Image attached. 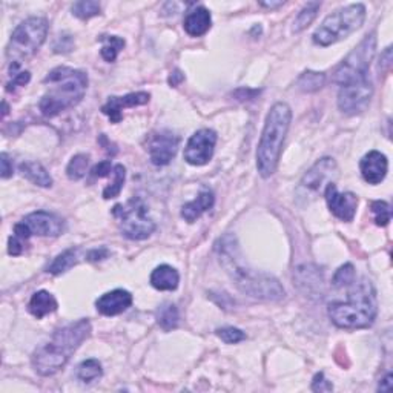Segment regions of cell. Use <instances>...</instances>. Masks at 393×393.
Instances as JSON below:
<instances>
[{"label": "cell", "mask_w": 393, "mask_h": 393, "mask_svg": "<svg viewBox=\"0 0 393 393\" xmlns=\"http://www.w3.org/2000/svg\"><path fill=\"white\" fill-rule=\"evenodd\" d=\"M293 280L300 289L306 293H317L321 284H323V277H321V273L315 266L298 267Z\"/></svg>", "instance_id": "603a6c76"}, {"label": "cell", "mask_w": 393, "mask_h": 393, "mask_svg": "<svg viewBox=\"0 0 393 393\" xmlns=\"http://www.w3.org/2000/svg\"><path fill=\"white\" fill-rule=\"evenodd\" d=\"M0 163H2V179H10V177L12 175V171H14V169H12V163H11V160H10V157H8V154L6 153H3L2 155H0Z\"/></svg>", "instance_id": "b9f144b4"}, {"label": "cell", "mask_w": 393, "mask_h": 393, "mask_svg": "<svg viewBox=\"0 0 393 393\" xmlns=\"http://www.w3.org/2000/svg\"><path fill=\"white\" fill-rule=\"evenodd\" d=\"M392 379H393V375L389 372L388 375H385V378L383 379V383H379L378 390L379 392H390L392 390Z\"/></svg>", "instance_id": "ee69618b"}, {"label": "cell", "mask_w": 393, "mask_h": 393, "mask_svg": "<svg viewBox=\"0 0 393 393\" xmlns=\"http://www.w3.org/2000/svg\"><path fill=\"white\" fill-rule=\"evenodd\" d=\"M366 21V6L353 3L327 16L313 32V43L319 47H330L349 37L361 28Z\"/></svg>", "instance_id": "52a82bcc"}, {"label": "cell", "mask_w": 393, "mask_h": 393, "mask_svg": "<svg viewBox=\"0 0 393 393\" xmlns=\"http://www.w3.org/2000/svg\"><path fill=\"white\" fill-rule=\"evenodd\" d=\"M48 22L43 17H30L23 21L12 31L8 47H6V58L10 62V73L14 77L21 65L37 54L42 45L47 41Z\"/></svg>", "instance_id": "8992f818"}, {"label": "cell", "mask_w": 393, "mask_h": 393, "mask_svg": "<svg viewBox=\"0 0 393 393\" xmlns=\"http://www.w3.org/2000/svg\"><path fill=\"white\" fill-rule=\"evenodd\" d=\"M71 49H73V38H71V36H60L54 43L56 52H69Z\"/></svg>", "instance_id": "ab89813d"}, {"label": "cell", "mask_w": 393, "mask_h": 393, "mask_svg": "<svg viewBox=\"0 0 393 393\" xmlns=\"http://www.w3.org/2000/svg\"><path fill=\"white\" fill-rule=\"evenodd\" d=\"M350 286L346 300L332 301L327 307V313L339 329H368L375 323L378 313L375 287L368 278H361L358 283L353 281Z\"/></svg>", "instance_id": "3957f363"}, {"label": "cell", "mask_w": 393, "mask_h": 393, "mask_svg": "<svg viewBox=\"0 0 393 393\" xmlns=\"http://www.w3.org/2000/svg\"><path fill=\"white\" fill-rule=\"evenodd\" d=\"M113 215L120 232L129 240H146L155 231V223L150 220L148 206L140 196H133L124 205H115Z\"/></svg>", "instance_id": "9c48e42d"}, {"label": "cell", "mask_w": 393, "mask_h": 393, "mask_svg": "<svg viewBox=\"0 0 393 393\" xmlns=\"http://www.w3.org/2000/svg\"><path fill=\"white\" fill-rule=\"evenodd\" d=\"M260 5H261V6H265V8L275 10V8H280V6H283V5H284V2H261Z\"/></svg>", "instance_id": "bcb514c9"}, {"label": "cell", "mask_w": 393, "mask_h": 393, "mask_svg": "<svg viewBox=\"0 0 393 393\" xmlns=\"http://www.w3.org/2000/svg\"><path fill=\"white\" fill-rule=\"evenodd\" d=\"M353 281H355V267L353 265L347 263L339 267L332 278V286L335 289H343V287H349Z\"/></svg>", "instance_id": "836d02e7"}, {"label": "cell", "mask_w": 393, "mask_h": 393, "mask_svg": "<svg viewBox=\"0 0 393 393\" xmlns=\"http://www.w3.org/2000/svg\"><path fill=\"white\" fill-rule=\"evenodd\" d=\"M312 390L313 392H332L333 390V385L332 383L327 381V379L324 378V373L323 372H319L315 375V378H313V381H312Z\"/></svg>", "instance_id": "8d00e7d4"}, {"label": "cell", "mask_w": 393, "mask_h": 393, "mask_svg": "<svg viewBox=\"0 0 393 393\" xmlns=\"http://www.w3.org/2000/svg\"><path fill=\"white\" fill-rule=\"evenodd\" d=\"M180 283V275L169 265H160L150 273V284L157 291H175Z\"/></svg>", "instance_id": "44dd1931"}, {"label": "cell", "mask_w": 393, "mask_h": 393, "mask_svg": "<svg viewBox=\"0 0 393 393\" xmlns=\"http://www.w3.org/2000/svg\"><path fill=\"white\" fill-rule=\"evenodd\" d=\"M114 166L111 165L109 160H104L100 161L98 165H96L93 169H91V175L94 177V179H103V177H108L111 172H113Z\"/></svg>", "instance_id": "f35d334b"}, {"label": "cell", "mask_w": 393, "mask_h": 393, "mask_svg": "<svg viewBox=\"0 0 393 393\" xmlns=\"http://www.w3.org/2000/svg\"><path fill=\"white\" fill-rule=\"evenodd\" d=\"M157 323L165 332L177 329L180 323V313L174 303H163L155 312Z\"/></svg>", "instance_id": "d4e9b609"}, {"label": "cell", "mask_w": 393, "mask_h": 393, "mask_svg": "<svg viewBox=\"0 0 393 393\" xmlns=\"http://www.w3.org/2000/svg\"><path fill=\"white\" fill-rule=\"evenodd\" d=\"M370 209H372L373 215H375L377 226H388V225H389L390 217H392V215H390V206H389V203L381 201V200L372 201Z\"/></svg>", "instance_id": "e575fe53"}, {"label": "cell", "mask_w": 393, "mask_h": 393, "mask_svg": "<svg viewBox=\"0 0 393 393\" xmlns=\"http://www.w3.org/2000/svg\"><path fill=\"white\" fill-rule=\"evenodd\" d=\"M321 8L319 2H309L307 5H304V8L298 12L297 19L293 22V31L295 32H301L303 30H306L318 14V10Z\"/></svg>", "instance_id": "f546056e"}, {"label": "cell", "mask_w": 393, "mask_h": 393, "mask_svg": "<svg viewBox=\"0 0 393 393\" xmlns=\"http://www.w3.org/2000/svg\"><path fill=\"white\" fill-rule=\"evenodd\" d=\"M149 93H131L123 97H109V100L102 106V113L109 117L113 123H119L122 120L123 108H135L146 104L149 102Z\"/></svg>", "instance_id": "ac0fdd59"}, {"label": "cell", "mask_w": 393, "mask_h": 393, "mask_svg": "<svg viewBox=\"0 0 393 393\" xmlns=\"http://www.w3.org/2000/svg\"><path fill=\"white\" fill-rule=\"evenodd\" d=\"M102 375H103L102 364L98 363V359L94 358L87 359V361H83L77 368V378L85 384L96 381V379H98Z\"/></svg>", "instance_id": "f1b7e54d"}, {"label": "cell", "mask_w": 393, "mask_h": 393, "mask_svg": "<svg viewBox=\"0 0 393 393\" xmlns=\"http://www.w3.org/2000/svg\"><path fill=\"white\" fill-rule=\"evenodd\" d=\"M180 139L172 131L161 129L155 133L148 143V150L153 165L155 166H166L174 160V157L179 150Z\"/></svg>", "instance_id": "7c38bea8"}, {"label": "cell", "mask_w": 393, "mask_h": 393, "mask_svg": "<svg viewBox=\"0 0 393 393\" xmlns=\"http://www.w3.org/2000/svg\"><path fill=\"white\" fill-rule=\"evenodd\" d=\"M100 42H103V48L100 51L102 57L106 62H115L117 56L120 54V51L124 48V38L119 37V36H102Z\"/></svg>", "instance_id": "83f0119b"}, {"label": "cell", "mask_w": 393, "mask_h": 393, "mask_svg": "<svg viewBox=\"0 0 393 393\" xmlns=\"http://www.w3.org/2000/svg\"><path fill=\"white\" fill-rule=\"evenodd\" d=\"M373 96V83L369 78L339 88L338 108L347 115H357L368 109Z\"/></svg>", "instance_id": "30bf717a"}, {"label": "cell", "mask_w": 393, "mask_h": 393, "mask_svg": "<svg viewBox=\"0 0 393 393\" xmlns=\"http://www.w3.org/2000/svg\"><path fill=\"white\" fill-rule=\"evenodd\" d=\"M109 255V251L106 247H100V249H94L88 254V260L89 261H100L104 260Z\"/></svg>", "instance_id": "7bdbcfd3"}, {"label": "cell", "mask_w": 393, "mask_h": 393, "mask_svg": "<svg viewBox=\"0 0 393 393\" xmlns=\"http://www.w3.org/2000/svg\"><path fill=\"white\" fill-rule=\"evenodd\" d=\"M30 80H31V74L28 73V71H22V73H19L12 77V80L6 85V91L11 93V91H14L19 87H25V85Z\"/></svg>", "instance_id": "74e56055"}, {"label": "cell", "mask_w": 393, "mask_h": 393, "mask_svg": "<svg viewBox=\"0 0 393 393\" xmlns=\"http://www.w3.org/2000/svg\"><path fill=\"white\" fill-rule=\"evenodd\" d=\"M6 114H8V104H6V102H3V113H2V117H5Z\"/></svg>", "instance_id": "7dc6e473"}, {"label": "cell", "mask_w": 393, "mask_h": 393, "mask_svg": "<svg viewBox=\"0 0 393 393\" xmlns=\"http://www.w3.org/2000/svg\"><path fill=\"white\" fill-rule=\"evenodd\" d=\"M43 83L49 85V89L43 94L38 109L45 117H56L83 100L88 89V76L80 69L57 67L45 77Z\"/></svg>", "instance_id": "277c9868"}, {"label": "cell", "mask_w": 393, "mask_h": 393, "mask_svg": "<svg viewBox=\"0 0 393 393\" xmlns=\"http://www.w3.org/2000/svg\"><path fill=\"white\" fill-rule=\"evenodd\" d=\"M211 12L205 6H195V8L189 10L185 21H183V28L191 37H201L203 34H206L211 30Z\"/></svg>", "instance_id": "d6986e66"}, {"label": "cell", "mask_w": 393, "mask_h": 393, "mask_svg": "<svg viewBox=\"0 0 393 393\" xmlns=\"http://www.w3.org/2000/svg\"><path fill=\"white\" fill-rule=\"evenodd\" d=\"M217 337L226 344H237L246 339V333L237 327H223V329H217Z\"/></svg>", "instance_id": "d590c367"}, {"label": "cell", "mask_w": 393, "mask_h": 393, "mask_svg": "<svg viewBox=\"0 0 393 393\" xmlns=\"http://www.w3.org/2000/svg\"><path fill=\"white\" fill-rule=\"evenodd\" d=\"M89 319L82 318L54 332L49 341L37 347L31 357V364L41 377H52L62 370L73 353L91 335Z\"/></svg>", "instance_id": "7a4b0ae2"}, {"label": "cell", "mask_w": 393, "mask_h": 393, "mask_svg": "<svg viewBox=\"0 0 393 393\" xmlns=\"http://www.w3.org/2000/svg\"><path fill=\"white\" fill-rule=\"evenodd\" d=\"M377 51V36L375 32L366 36L358 47L353 48L344 60L338 65L335 73L332 76V82L341 87L361 82L369 78V68Z\"/></svg>", "instance_id": "ba28073f"}, {"label": "cell", "mask_w": 393, "mask_h": 393, "mask_svg": "<svg viewBox=\"0 0 393 393\" xmlns=\"http://www.w3.org/2000/svg\"><path fill=\"white\" fill-rule=\"evenodd\" d=\"M31 235H38V237H58L65 231V221L58 215L37 211L32 212L22 220Z\"/></svg>", "instance_id": "5bb4252c"}, {"label": "cell", "mask_w": 393, "mask_h": 393, "mask_svg": "<svg viewBox=\"0 0 393 393\" xmlns=\"http://www.w3.org/2000/svg\"><path fill=\"white\" fill-rule=\"evenodd\" d=\"M89 165V155L77 154L74 155L67 166V175L69 180H82L87 175Z\"/></svg>", "instance_id": "4dcf8cb0"}, {"label": "cell", "mask_w": 393, "mask_h": 393, "mask_svg": "<svg viewBox=\"0 0 393 393\" xmlns=\"http://www.w3.org/2000/svg\"><path fill=\"white\" fill-rule=\"evenodd\" d=\"M131 304H133V295L124 289H114L103 293L102 297L96 301L97 311L104 317L120 315V313L129 309Z\"/></svg>", "instance_id": "e0dca14e"}, {"label": "cell", "mask_w": 393, "mask_h": 393, "mask_svg": "<svg viewBox=\"0 0 393 393\" xmlns=\"http://www.w3.org/2000/svg\"><path fill=\"white\" fill-rule=\"evenodd\" d=\"M58 307L57 300L54 295L49 293L48 291H38L32 295L28 304V311L32 317L37 319H42L43 317L49 315V313L56 312Z\"/></svg>", "instance_id": "7402d4cb"}, {"label": "cell", "mask_w": 393, "mask_h": 393, "mask_svg": "<svg viewBox=\"0 0 393 393\" xmlns=\"http://www.w3.org/2000/svg\"><path fill=\"white\" fill-rule=\"evenodd\" d=\"M359 169H361V175L366 183L379 185L385 179V175H388L389 160L379 150H370L359 161Z\"/></svg>", "instance_id": "2e32d148"}, {"label": "cell", "mask_w": 393, "mask_h": 393, "mask_svg": "<svg viewBox=\"0 0 393 393\" xmlns=\"http://www.w3.org/2000/svg\"><path fill=\"white\" fill-rule=\"evenodd\" d=\"M23 245L25 241L17 238L16 235H12L8 241V254L12 255V257H17V255H21L23 252Z\"/></svg>", "instance_id": "60d3db41"}, {"label": "cell", "mask_w": 393, "mask_h": 393, "mask_svg": "<svg viewBox=\"0 0 393 393\" xmlns=\"http://www.w3.org/2000/svg\"><path fill=\"white\" fill-rule=\"evenodd\" d=\"M324 196L329 211L341 221L355 218L358 207V196L352 192H338L335 183H329L324 189Z\"/></svg>", "instance_id": "4fadbf2b"}, {"label": "cell", "mask_w": 393, "mask_h": 393, "mask_svg": "<svg viewBox=\"0 0 393 393\" xmlns=\"http://www.w3.org/2000/svg\"><path fill=\"white\" fill-rule=\"evenodd\" d=\"M215 252H217L220 265L225 267L229 278L245 295L266 301H280L284 298L286 291L277 278L254 271L245 265L234 235L226 234L225 237H221L215 243Z\"/></svg>", "instance_id": "6da1fadb"}, {"label": "cell", "mask_w": 393, "mask_h": 393, "mask_svg": "<svg viewBox=\"0 0 393 393\" xmlns=\"http://www.w3.org/2000/svg\"><path fill=\"white\" fill-rule=\"evenodd\" d=\"M326 83V74L317 73V71H306L301 74L297 80V87L303 91V93H315L321 89Z\"/></svg>", "instance_id": "4316f807"}, {"label": "cell", "mask_w": 393, "mask_h": 393, "mask_svg": "<svg viewBox=\"0 0 393 393\" xmlns=\"http://www.w3.org/2000/svg\"><path fill=\"white\" fill-rule=\"evenodd\" d=\"M113 175H114L113 185L104 188V191H103V199H106V200L115 199V196L122 192L124 180H126V169H124L123 165H115L113 169Z\"/></svg>", "instance_id": "d6a6232c"}, {"label": "cell", "mask_w": 393, "mask_h": 393, "mask_svg": "<svg viewBox=\"0 0 393 393\" xmlns=\"http://www.w3.org/2000/svg\"><path fill=\"white\" fill-rule=\"evenodd\" d=\"M332 177H337V163L333 161V159L326 157V159L317 161L311 171L303 177L301 188H304L307 192L315 194L324 186V183H327V185L333 183Z\"/></svg>", "instance_id": "9a60e30c"}, {"label": "cell", "mask_w": 393, "mask_h": 393, "mask_svg": "<svg viewBox=\"0 0 393 393\" xmlns=\"http://www.w3.org/2000/svg\"><path fill=\"white\" fill-rule=\"evenodd\" d=\"M215 203V196L212 191L205 189L196 196L195 200L186 203L185 206L181 207V217L185 218L188 223H194L199 220L203 214L207 212L209 209H212Z\"/></svg>", "instance_id": "ffe728a7"}, {"label": "cell", "mask_w": 393, "mask_h": 393, "mask_svg": "<svg viewBox=\"0 0 393 393\" xmlns=\"http://www.w3.org/2000/svg\"><path fill=\"white\" fill-rule=\"evenodd\" d=\"M77 261H78V249L71 247L68 251L57 255L54 261L48 266V272L51 275H62L65 272H68L71 267H74L77 265Z\"/></svg>", "instance_id": "484cf974"}, {"label": "cell", "mask_w": 393, "mask_h": 393, "mask_svg": "<svg viewBox=\"0 0 393 393\" xmlns=\"http://www.w3.org/2000/svg\"><path fill=\"white\" fill-rule=\"evenodd\" d=\"M183 80H185V76H183L179 69H175L174 73L169 76V85H171V87H179Z\"/></svg>", "instance_id": "f6af8a7d"}, {"label": "cell", "mask_w": 393, "mask_h": 393, "mask_svg": "<svg viewBox=\"0 0 393 393\" xmlns=\"http://www.w3.org/2000/svg\"><path fill=\"white\" fill-rule=\"evenodd\" d=\"M217 134L212 129H200L191 135L185 148V160L192 166H203L212 160Z\"/></svg>", "instance_id": "8fae6325"}, {"label": "cell", "mask_w": 393, "mask_h": 393, "mask_svg": "<svg viewBox=\"0 0 393 393\" xmlns=\"http://www.w3.org/2000/svg\"><path fill=\"white\" fill-rule=\"evenodd\" d=\"M19 171L22 172L26 180H30L34 185L41 188H51L52 179L49 172L45 169L41 163L37 161H23L19 165Z\"/></svg>", "instance_id": "cb8c5ba5"}, {"label": "cell", "mask_w": 393, "mask_h": 393, "mask_svg": "<svg viewBox=\"0 0 393 393\" xmlns=\"http://www.w3.org/2000/svg\"><path fill=\"white\" fill-rule=\"evenodd\" d=\"M71 11H73L76 17L82 19V21H88V19L100 14L102 6L98 2H94V0H82V2H76Z\"/></svg>", "instance_id": "1f68e13d"}, {"label": "cell", "mask_w": 393, "mask_h": 393, "mask_svg": "<svg viewBox=\"0 0 393 393\" xmlns=\"http://www.w3.org/2000/svg\"><path fill=\"white\" fill-rule=\"evenodd\" d=\"M292 122V109L287 103H275L267 113L263 133L257 148V169L263 179L277 171L284 139Z\"/></svg>", "instance_id": "5b68a950"}]
</instances>
